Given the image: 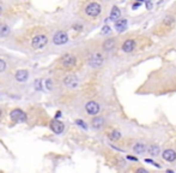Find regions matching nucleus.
Returning <instances> with one entry per match:
<instances>
[{"label":"nucleus","mask_w":176,"mask_h":173,"mask_svg":"<svg viewBox=\"0 0 176 173\" xmlns=\"http://www.w3.org/2000/svg\"><path fill=\"white\" fill-rule=\"evenodd\" d=\"M101 12H102V6L96 1H92L90 4H87L86 7H85V13L89 17H92V18L100 16Z\"/></svg>","instance_id":"obj_1"},{"label":"nucleus","mask_w":176,"mask_h":173,"mask_svg":"<svg viewBox=\"0 0 176 173\" xmlns=\"http://www.w3.org/2000/svg\"><path fill=\"white\" fill-rule=\"evenodd\" d=\"M47 43H48V39H47V36H44V35H37V36H35V37L33 39V42H31V45H33V47H34L35 49H41V48H43Z\"/></svg>","instance_id":"obj_2"},{"label":"nucleus","mask_w":176,"mask_h":173,"mask_svg":"<svg viewBox=\"0 0 176 173\" xmlns=\"http://www.w3.org/2000/svg\"><path fill=\"white\" fill-rule=\"evenodd\" d=\"M11 119H12V122H15V123H22V122H25L27 120V114L22 111V110H13L12 112H11Z\"/></svg>","instance_id":"obj_3"},{"label":"nucleus","mask_w":176,"mask_h":173,"mask_svg":"<svg viewBox=\"0 0 176 173\" xmlns=\"http://www.w3.org/2000/svg\"><path fill=\"white\" fill-rule=\"evenodd\" d=\"M75 63H77V59H75V57L72 55V54H66V55H64V57L61 58V65H62L64 67L71 69V67H73V66L75 65Z\"/></svg>","instance_id":"obj_4"},{"label":"nucleus","mask_w":176,"mask_h":173,"mask_svg":"<svg viewBox=\"0 0 176 173\" xmlns=\"http://www.w3.org/2000/svg\"><path fill=\"white\" fill-rule=\"evenodd\" d=\"M85 110H86V112L89 113V114L96 116L100 112V105L97 102H95V101H89V102L85 105Z\"/></svg>","instance_id":"obj_5"},{"label":"nucleus","mask_w":176,"mask_h":173,"mask_svg":"<svg viewBox=\"0 0 176 173\" xmlns=\"http://www.w3.org/2000/svg\"><path fill=\"white\" fill-rule=\"evenodd\" d=\"M67 41H68V36L65 31H58L53 37V42L55 45H65Z\"/></svg>","instance_id":"obj_6"},{"label":"nucleus","mask_w":176,"mask_h":173,"mask_svg":"<svg viewBox=\"0 0 176 173\" xmlns=\"http://www.w3.org/2000/svg\"><path fill=\"white\" fill-rule=\"evenodd\" d=\"M103 63V58L100 53H95L89 58V65L92 67H100Z\"/></svg>","instance_id":"obj_7"},{"label":"nucleus","mask_w":176,"mask_h":173,"mask_svg":"<svg viewBox=\"0 0 176 173\" xmlns=\"http://www.w3.org/2000/svg\"><path fill=\"white\" fill-rule=\"evenodd\" d=\"M135 47H137V42H135V40H133V39H128V40H126L123 43H122V51L125 52V53H131V52H133L134 49H135Z\"/></svg>","instance_id":"obj_8"},{"label":"nucleus","mask_w":176,"mask_h":173,"mask_svg":"<svg viewBox=\"0 0 176 173\" xmlns=\"http://www.w3.org/2000/svg\"><path fill=\"white\" fill-rule=\"evenodd\" d=\"M162 157H163V160H165V161L172 162V161L176 160V151L172 150V149H165V150L162 153Z\"/></svg>","instance_id":"obj_9"},{"label":"nucleus","mask_w":176,"mask_h":173,"mask_svg":"<svg viewBox=\"0 0 176 173\" xmlns=\"http://www.w3.org/2000/svg\"><path fill=\"white\" fill-rule=\"evenodd\" d=\"M50 128H52V130H53L55 133H61V132L64 131V129H65L64 124H62L61 122H59L58 119L52 120V123H50Z\"/></svg>","instance_id":"obj_10"},{"label":"nucleus","mask_w":176,"mask_h":173,"mask_svg":"<svg viewBox=\"0 0 176 173\" xmlns=\"http://www.w3.org/2000/svg\"><path fill=\"white\" fill-rule=\"evenodd\" d=\"M115 29L118 33H123L127 29V19L125 18H119L115 22Z\"/></svg>","instance_id":"obj_11"},{"label":"nucleus","mask_w":176,"mask_h":173,"mask_svg":"<svg viewBox=\"0 0 176 173\" xmlns=\"http://www.w3.org/2000/svg\"><path fill=\"white\" fill-rule=\"evenodd\" d=\"M64 82L68 88H75V86H78V83H79V81L75 76H67Z\"/></svg>","instance_id":"obj_12"},{"label":"nucleus","mask_w":176,"mask_h":173,"mask_svg":"<svg viewBox=\"0 0 176 173\" xmlns=\"http://www.w3.org/2000/svg\"><path fill=\"white\" fill-rule=\"evenodd\" d=\"M120 17H121V11H120V9H119L118 6H113V9H112V11H110L109 19H110V21L116 22Z\"/></svg>","instance_id":"obj_13"},{"label":"nucleus","mask_w":176,"mask_h":173,"mask_svg":"<svg viewBox=\"0 0 176 173\" xmlns=\"http://www.w3.org/2000/svg\"><path fill=\"white\" fill-rule=\"evenodd\" d=\"M28 77H29V73L25 70H19L16 72V79L18 82H25L28 79Z\"/></svg>","instance_id":"obj_14"},{"label":"nucleus","mask_w":176,"mask_h":173,"mask_svg":"<svg viewBox=\"0 0 176 173\" xmlns=\"http://www.w3.org/2000/svg\"><path fill=\"white\" fill-rule=\"evenodd\" d=\"M91 124H92L94 129H102L103 125H104V119H103L102 117H95V118L92 119Z\"/></svg>","instance_id":"obj_15"},{"label":"nucleus","mask_w":176,"mask_h":173,"mask_svg":"<svg viewBox=\"0 0 176 173\" xmlns=\"http://www.w3.org/2000/svg\"><path fill=\"white\" fill-rule=\"evenodd\" d=\"M114 47H115V39H113V37L107 39L103 42V49L104 51H112Z\"/></svg>","instance_id":"obj_16"},{"label":"nucleus","mask_w":176,"mask_h":173,"mask_svg":"<svg viewBox=\"0 0 176 173\" xmlns=\"http://www.w3.org/2000/svg\"><path fill=\"white\" fill-rule=\"evenodd\" d=\"M147 153H149L151 156H158L159 153H160V148H159V145H157V144H151V145L147 148Z\"/></svg>","instance_id":"obj_17"},{"label":"nucleus","mask_w":176,"mask_h":173,"mask_svg":"<svg viewBox=\"0 0 176 173\" xmlns=\"http://www.w3.org/2000/svg\"><path fill=\"white\" fill-rule=\"evenodd\" d=\"M133 151L135 154H144L146 151V147L144 143H137L134 147H133Z\"/></svg>","instance_id":"obj_18"},{"label":"nucleus","mask_w":176,"mask_h":173,"mask_svg":"<svg viewBox=\"0 0 176 173\" xmlns=\"http://www.w3.org/2000/svg\"><path fill=\"white\" fill-rule=\"evenodd\" d=\"M108 137H109L112 141H119V139L122 137V135H121L120 131H118V130H113V131L108 135Z\"/></svg>","instance_id":"obj_19"},{"label":"nucleus","mask_w":176,"mask_h":173,"mask_svg":"<svg viewBox=\"0 0 176 173\" xmlns=\"http://www.w3.org/2000/svg\"><path fill=\"white\" fill-rule=\"evenodd\" d=\"M9 27L7 25H5V24H1L0 25V35L1 36H6L7 34H9Z\"/></svg>","instance_id":"obj_20"},{"label":"nucleus","mask_w":176,"mask_h":173,"mask_svg":"<svg viewBox=\"0 0 176 173\" xmlns=\"http://www.w3.org/2000/svg\"><path fill=\"white\" fill-rule=\"evenodd\" d=\"M75 124L77 125H79L80 128H83V129H87V126H86V124L83 122V120H80V119H78V120H75Z\"/></svg>","instance_id":"obj_21"},{"label":"nucleus","mask_w":176,"mask_h":173,"mask_svg":"<svg viewBox=\"0 0 176 173\" xmlns=\"http://www.w3.org/2000/svg\"><path fill=\"white\" fill-rule=\"evenodd\" d=\"M5 69H6V63L0 59V72H3Z\"/></svg>","instance_id":"obj_22"},{"label":"nucleus","mask_w":176,"mask_h":173,"mask_svg":"<svg viewBox=\"0 0 176 173\" xmlns=\"http://www.w3.org/2000/svg\"><path fill=\"white\" fill-rule=\"evenodd\" d=\"M145 162H149V163H151V165H153V166H156V167H160L157 162H155V161L151 160V159H145Z\"/></svg>","instance_id":"obj_23"},{"label":"nucleus","mask_w":176,"mask_h":173,"mask_svg":"<svg viewBox=\"0 0 176 173\" xmlns=\"http://www.w3.org/2000/svg\"><path fill=\"white\" fill-rule=\"evenodd\" d=\"M109 33H110V28L108 25H104L103 30H102V34H109Z\"/></svg>","instance_id":"obj_24"},{"label":"nucleus","mask_w":176,"mask_h":173,"mask_svg":"<svg viewBox=\"0 0 176 173\" xmlns=\"http://www.w3.org/2000/svg\"><path fill=\"white\" fill-rule=\"evenodd\" d=\"M174 23V18H165L164 19V24H171Z\"/></svg>","instance_id":"obj_25"},{"label":"nucleus","mask_w":176,"mask_h":173,"mask_svg":"<svg viewBox=\"0 0 176 173\" xmlns=\"http://www.w3.org/2000/svg\"><path fill=\"white\" fill-rule=\"evenodd\" d=\"M46 86H47V89H52V82L48 79V81H46Z\"/></svg>","instance_id":"obj_26"},{"label":"nucleus","mask_w":176,"mask_h":173,"mask_svg":"<svg viewBox=\"0 0 176 173\" xmlns=\"http://www.w3.org/2000/svg\"><path fill=\"white\" fill-rule=\"evenodd\" d=\"M139 6H140V3H134L133 6H132V9H133V10H137Z\"/></svg>","instance_id":"obj_27"},{"label":"nucleus","mask_w":176,"mask_h":173,"mask_svg":"<svg viewBox=\"0 0 176 173\" xmlns=\"http://www.w3.org/2000/svg\"><path fill=\"white\" fill-rule=\"evenodd\" d=\"M127 159H129V160H133V161H135V160H138L137 157H133V156H127Z\"/></svg>","instance_id":"obj_28"},{"label":"nucleus","mask_w":176,"mask_h":173,"mask_svg":"<svg viewBox=\"0 0 176 173\" xmlns=\"http://www.w3.org/2000/svg\"><path fill=\"white\" fill-rule=\"evenodd\" d=\"M60 117H61V112H58V113H56V116H55V118L58 119V118H60Z\"/></svg>","instance_id":"obj_29"},{"label":"nucleus","mask_w":176,"mask_h":173,"mask_svg":"<svg viewBox=\"0 0 176 173\" xmlns=\"http://www.w3.org/2000/svg\"><path fill=\"white\" fill-rule=\"evenodd\" d=\"M0 13H1V7H0Z\"/></svg>","instance_id":"obj_30"},{"label":"nucleus","mask_w":176,"mask_h":173,"mask_svg":"<svg viewBox=\"0 0 176 173\" xmlns=\"http://www.w3.org/2000/svg\"><path fill=\"white\" fill-rule=\"evenodd\" d=\"M0 116H1V111H0Z\"/></svg>","instance_id":"obj_31"}]
</instances>
